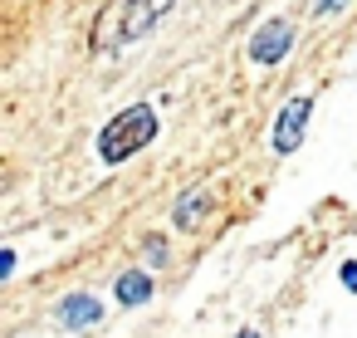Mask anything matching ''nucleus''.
I'll return each instance as SVG.
<instances>
[{
	"label": "nucleus",
	"instance_id": "f257e3e1",
	"mask_svg": "<svg viewBox=\"0 0 357 338\" xmlns=\"http://www.w3.org/2000/svg\"><path fill=\"white\" fill-rule=\"evenodd\" d=\"M176 0H108L98 25H93V54H123L128 45H137Z\"/></svg>",
	"mask_w": 357,
	"mask_h": 338
},
{
	"label": "nucleus",
	"instance_id": "f03ea898",
	"mask_svg": "<svg viewBox=\"0 0 357 338\" xmlns=\"http://www.w3.org/2000/svg\"><path fill=\"white\" fill-rule=\"evenodd\" d=\"M152 138H157V108H152V103H132V108H123V113L98 133V152H103V162H128V157L142 152Z\"/></svg>",
	"mask_w": 357,
	"mask_h": 338
},
{
	"label": "nucleus",
	"instance_id": "7ed1b4c3",
	"mask_svg": "<svg viewBox=\"0 0 357 338\" xmlns=\"http://www.w3.org/2000/svg\"><path fill=\"white\" fill-rule=\"evenodd\" d=\"M289 45H294V25L289 20H264L250 40V59L255 64H279L289 54Z\"/></svg>",
	"mask_w": 357,
	"mask_h": 338
},
{
	"label": "nucleus",
	"instance_id": "20e7f679",
	"mask_svg": "<svg viewBox=\"0 0 357 338\" xmlns=\"http://www.w3.org/2000/svg\"><path fill=\"white\" fill-rule=\"evenodd\" d=\"M308 118H313V94L289 98L284 113H279V123H274V152H294L298 138H303V123H308Z\"/></svg>",
	"mask_w": 357,
	"mask_h": 338
},
{
	"label": "nucleus",
	"instance_id": "39448f33",
	"mask_svg": "<svg viewBox=\"0 0 357 338\" xmlns=\"http://www.w3.org/2000/svg\"><path fill=\"white\" fill-rule=\"evenodd\" d=\"M59 323L64 328H93L98 318H103V304L93 299V294H69V299H59Z\"/></svg>",
	"mask_w": 357,
	"mask_h": 338
},
{
	"label": "nucleus",
	"instance_id": "423d86ee",
	"mask_svg": "<svg viewBox=\"0 0 357 338\" xmlns=\"http://www.w3.org/2000/svg\"><path fill=\"white\" fill-rule=\"evenodd\" d=\"M206 211H211V191L201 186V191H186V196L176 201V211H172V216H176V226H181V230H196V226L206 221Z\"/></svg>",
	"mask_w": 357,
	"mask_h": 338
},
{
	"label": "nucleus",
	"instance_id": "0eeeda50",
	"mask_svg": "<svg viewBox=\"0 0 357 338\" xmlns=\"http://www.w3.org/2000/svg\"><path fill=\"white\" fill-rule=\"evenodd\" d=\"M147 299H152V279L142 270L118 274V304H147Z\"/></svg>",
	"mask_w": 357,
	"mask_h": 338
},
{
	"label": "nucleus",
	"instance_id": "6e6552de",
	"mask_svg": "<svg viewBox=\"0 0 357 338\" xmlns=\"http://www.w3.org/2000/svg\"><path fill=\"white\" fill-rule=\"evenodd\" d=\"M147 260H152V265H167V245H162V240H147Z\"/></svg>",
	"mask_w": 357,
	"mask_h": 338
},
{
	"label": "nucleus",
	"instance_id": "1a4fd4ad",
	"mask_svg": "<svg viewBox=\"0 0 357 338\" xmlns=\"http://www.w3.org/2000/svg\"><path fill=\"white\" fill-rule=\"evenodd\" d=\"M342 284H347V289H357V260H347V265H342Z\"/></svg>",
	"mask_w": 357,
	"mask_h": 338
},
{
	"label": "nucleus",
	"instance_id": "9d476101",
	"mask_svg": "<svg viewBox=\"0 0 357 338\" xmlns=\"http://www.w3.org/2000/svg\"><path fill=\"white\" fill-rule=\"evenodd\" d=\"M313 6H318V15H328V10H337V6H342V0H313Z\"/></svg>",
	"mask_w": 357,
	"mask_h": 338
},
{
	"label": "nucleus",
	"instance_id": "9b49d317",
	"mask_svg": "<svg viewBox=\"0 0 357 338\" xmlns=\"http://www.w3.org/2000/svg\"><path fill=\"white\" fill-rule=\"evenodd\" d=\"M235 338H259V333H255V328H240V333H235Z\"/></svg>",
	"mask_w": 357,
	"mask_h": 338
}]
</instances>
